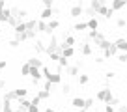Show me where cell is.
Listing matches in <instances>:
<instances>
[{
  "mask_svg": "<svg viewBox=\"0 0 127 112\" xmlns=\"http://www.w3.org/2000/svg\"><path fill=\"white\" fill-rule=\"evenodd\" d=\"M47 23H49V30H51V32L60 26V21H56V19H51V21H47Z\"/></svg>",
  "mask_w": 127,
  "mask_h": 112,
  "instance_id": "cell-28",
  "label": "cell"
},
{
  "mask_svg": "<svg viewBox=\"0 0 127 112\" xmlns=\"http://www.w3.org/2000/svg\"><path fill=\"white\" fill-rule=\"evenodd\" d=\"M92 52H94V49H92V45H90V41H82V45H80V54L82 56H90Z\"/></svg>",
  "mask_w": 127,
  "mask_h": 112,
  "instance_id": "cell-5",
  "label": "cell"
},
{
  "mask_svg": "<svg viewBox=\"0 0 127 112\" xmlns=\"http://www.w3.org/2000/svg\"><path fill=\"white\" fill-rule=\"evenodd\" d=\"M15 39H19L21 43H23V41H28V36H26V32H23V34H15Z\"/></svg>",
  "mask_w": 127,
  "mask_h": 112,
  "instance_id": "cell-35",
  "label": "cell"
},
{
  "mask_svg": "<svg viewBox=\"0 0 127 112\" xmlns=\"http://www.w3.org/2000/svg\"><path fill=\"white\" fill-rule=\"evenodd\" d=\"M41 4L45 8H54V0H41Z\"/></svg>",
  "mask_w": 127,
  "mask_h": 112,
  "instance_id": "cell-38",
  "label": "cell"
},
{
  "mask_svg": "<svg viewBox=\"0 0 127 112\" xmlns=\"http://www.w3.org/2000/svg\"><path fill=\"white\" fill-rule=\"evenodd\" d=\"M28 64L32 67H43V62L39 60V56H34V58H28Z\"/></svg>",
  "mask_w": 127,
  "mask_h": 112,
  "instance_id": "cell-14",
  "label": "cell"
},
{
  "mask_svg": "<svg viewBox=\"0 0 127 112\" xmlns=\"http://www.w3.org/2000/svg\"><path fill=\"white\" fill-rule=\"evenodd\" d=\"M43 88H45V90H49V92H51V88H52V82H51V80H45V84H43Z\"/></svg>",
  "mask_w": 127,
  "mask_h": 112,
  "instance_id": "cell-44",
  "label": "cell"
},
{
  "mask_svg": "<svg viewBox=\"0 0 127 112\" xmlns=\"http://www.w3.org/2000/svg\"><path fill=\"white\" fill-rule=\"evenodd\" d=\"M94 107V99L92 97H86V101H84V110H88V108Z\"/></svg>",
  "mask_w": 127,
  "mask_h": 112,
  "instance_id": "cell-33",
  "label": "cell"
},
{
  "mask_svg": "<svg viewBox=\"0 0 127 112\" xmlns=\"http://www.w3.org/2000/svg\"><path fill=\"white\" fill-rule=\"evenodd\" d=\"M105 112H116V110H114V107H112V105L107 103V107H105Z\"/></svg>",
  "mask_w": 127,
  "mask_h": 112,
  "instance_id": "cell-46",
  "label": "cell"
},
{
  "mask_svg": "<svg viewBox=\"0 0 127 112\" xmlns=\"http://www.w3.org/2000/svg\"><path fill=\"white\" fill-rule=\"evenodd\" d=\"M60 92H62V95H67V93L71 92V86H69V84H62V90H60Z\"/></svg>",
  "mask_w": 127,
  "mask_h": 112,
  "instance_id": "cell-34",
  "label": "cell"
},
{
  "mask_svg": "<svg viewBox=\"0 0 127 112\" xmlns=\"http://www.w3.org/2000/svg\"><path fill=\"white\" fill-rule=\"evenodd\" d=\"M45 112H56V110H52V108H47V110H45Z\"/></svg>",
  "mask_w": 127,
  "mask_h": 112,
  "instance_id": "cell-53",
  "label": "cell"
},
{
  "mask_svg": "<svg viewBox=\"0 0 127 112\" xmlns=\"http://www.w3.org/2000/svg\"><path fill=\"white\" fill-rule=\"evenodd\" d=\"M26 28H28V30H37V21L36 19L26 21Z\"/></svg>",
  "mask_w": 127,
  "mask_h": 112,
  "instance_id": "cell-27",
  "label": "cell"
},
{
  "mask_svg": "<svg viewBox=\"0 0 127 112\" xmlns=\"http://www.w3.org/2000/svg\"><path fill=\"white\" fill-rule=\"evenodd\" d=\"M116 58H118L120 64H127V52H118V56H116Z\"/></svg>",
  "mask_w": 127,
  "mask_h": 112,
  "instance_id": "cell-31",
  "label": "cell"
},
{
  "mask_svg": "<svg viewBox=\"0 0 127 112\" xmlns=\"http://www.w3.org/2000/svg\"><path fill=\"white\" fill-rule=\"evenodd\" d=\"M26 36H28V39H36L37 30H26Z\"/></svg>",
  "mask_w": 127,
  "mask_h": 112,
  "instance_id": "cell-37",
  "label": "cell"
},
{
  "mask_svg": "<svg viewBox=\"0 0 127 112\" xmlns=\"http://www.w3.org/2000/svg\"><path fill=\"white\" fill-rule=\"evenodd\" d=\"M84 112H86V110H84Z\"/></svg>",
  "mask_w": 127,
  "mask_h": 112,
  "instance_id": "cell-57",
  "label": "cell"
},
{
  "mask_svg": "<svg viewBox=\"0 0 127 112\" xmlns=\"http://www.w3.org/2000/svg\"><path fill=\"white\" fill-rule=\"evenodd\" d=\"M30 71H32V65L28 64V62L21 65V75H23V77H30Z\"/></svg>",
  "mask_w": 127,
  "mask_h": 112,
  "instance_id": "cell-17",
  "label": "cell"
},
{
  "mask_svg": "<svg viewBox=\"0 0 127 112\" xmlns=\"http://www.w3.org/2000/svg\"><path fill=\"white\" fill-rule=\"evenodd\" d=\"M88 2H92V0H88Z\"/></svg>",
  "mask_w": 127,
  "mask_h": 112,
  "instance_id": "cell-55",
  "label": "cell"
},
{
  "mask_svg": "<svg viewBox=\"0 0 127 112\" xmlns=\"http://www.w3.org/2000/svg\"><path fill=\"white\" fill-rule=\"evenodd\" d=\"M56 112H62V110H56Z\"/></svg>",
  "mask_w": 127,
  "mask_h": 112,
  "instance_id": "cell-54",
  "label": "cell"
},
{
  "mask_svg": "<svg viewBox=\"0 0 127 112\" xmlns=\"http://www.w3.org/2000/svg\"><path fill=\"white\" fill-rule=\"evenodd\" d=\"M45 49H47V45H45L43 41L37 39V41H36V45H34V51H36L37 54H41V52H45Z\"/></svg>",
  "mask_w": 127,
  "mask_h": 112,
  "instance_id": "cell-16",
  "label": "cell"
},
{
  "mask_svg": "<svg viewBox=\"0 0 127 112\" xmlns=\"http://www.w3.org/2000/svg\"><path fill=\"white\" fill-rule=\"evenodd\" d=\"M103 39H105V36L101 32H97V36H95V39H94V45H97L99 41H103Z\"/></svg>",
  "mask_w": 127,
  "mask_h": 112,
  "instance_id": "cell-39",
  "label": "cell"
},
{
  "mask_svg": "<svg viewBox=\"0 0 127 112\" xmlns=\"http://www.w3.org/2000/svg\"><path fill=\"white\" fill-rule=\"evenodd\" d=\"M2 112H15L13 107H11V101H4L2 103Z\"/></svg>",
  "mask_w": 127,
  "mask_h": 112,
  "instance_id": "cell-25",
  "label": "cell"
},
{
  "mask_svg": "<svg viewBox=\"0 0 127 112\" xmlns=\"http://www.w3.org/2000/svg\"><path fill=\"white\" fill-rule=\"evenodd\" d=\"M82 15H84V6H82V2H80V4L71 6V9H69V17L77 19V17H82Z\"/></svg>",
  "mask_w": 127,
  "mask_h": 112,
  "instance_id": "cell-3",
  "label": "cell"
},
{
  "mask_svg": "<svg viewBox=\"0 0 127 112\" xmlns=\"http://www.w3.org/2000/svg\"><path fill=\"white\" fill-rule=\"evenodd\" d=\"M41 71H43V77L47 80H51L52 84H62V75H60L58 71L56 73H51V69L47 67V65H43V67H41Z\"/></svg>",
  "mask_w": 127,
  "mask_h": 112,
  "instance_id": "cell-1",
  "label": "cell"
},
{
  "mask_svg": "<svg viewBox=\"0 0 127 112\" xmlns=\"http://www.w3.org/2000/svg\"><path fill=\"white\" fill-rule=\"evenodd\" d=\"M8 45H9L11 49H17V47L21 45V41H19V39H9V41H8Z\"/></svg>",
  "mask_w": 127,
  "mask_h": 112,
  "instance_id": "cell-36",
  "label": "cell"
},
{
  "mask_svg": "<svg viewBox=\"0 0 127 112\" xmlns=\"http://www.w3.org/2000/svg\"><path fill=\"white\" fill-rule=\"evenodd\" d=\"M15 112H28V108H24V107H17V108H15Z\"/></svg>",
  "mask_w": 127,
  "mask_h": 112,
  "instance_id": "cell-50",
  "label": "cell"
},
{
  "mask_svg": "<svg viewBox=\"0 0 127 112\" xmlns=\"http://www.w3.org/2000/svg\"><path fill=\"white\" fill-rule=\"evenodd\" d=\"M41 67H32L30 71V77L32 79H36V80H41V77H43V71H39Z\"/></svg>",
  "mask_w": 127,
  "mask_h": 112,
  "instance_id": "cell-15",
  "label": "cell"
},
{
  "mask_svg": "<svg viewBox=\"0 0 127 112\" xmlns=\"http://www.w3.org/2000/svg\"><path fill=\"white\" fill-rule=\"evenodd\" d=\"M52 15H54V9H52V8H45L43 11H41V19H43V21H51Z\"/></svg>",
  "mask_w": 127,
  "mask_h": 112,
  "instance_id": "cell-10",
  "label": "cell"
},
{
  "mask_svg": "<svg viewBox=\"0 0 127 112\" xmlns=\"http://www.w3.org/2000/svg\"><path fill=\"white\" fill-rule=\"evenodd\" d=\"M37 32H41V34H52L51 30H49V23H47V21H43V19L37 21Z\"/></svg>",
  "mask_w": 127,
  "mask_h": 112,
  "instance_id": "cell-7",
  "label": "cell"
},
{
  "mask_svg": "<svg viewBox=\"0 0 127 112\" xmlns=\"http://www.w3.org/2000/svg\"><path fill=\"white\" fill-rule=\"evenodd\" d=\"M15 93H17V97H19V99H23V97L28 95V90H26V88H17Z\"/></svg>",
  "mask_w": 127,
  "mask_h": 112,
  "instance_id": "cell-29",
  "label": "cell"
},
{
  "mask_svg": "<svg viewBox=\"0 0 127 112\" xmlns=\"http://www.w3.org/2000/svg\"><path fill=\"white\" fill-rule=\"evenodd\" d=\"M116 26H118V28H125L127 26V19H123V17L116 19Z\"/></svg>",
  "mask_w": 127,
  "mask_h": 112,
  "instance_id": "cell-32",
  "label": "cell"
},
{
  "mask_svg": "<svg viewBox=\"0 0 127 112\" xmlns=\"http://www.w3.org/2000/svg\"><path fill=\"white\" fill-rule=\"evenodd\" d=\"M73 54H75V49L73 47H65L62 51V56H65V58H73Z\"/></svg>",
  "mask_w": 127,
  "mask_h": 112,
  "instance_id": "cell-19",
  "label": "cell"
},
{
  "mask_svg": "<svg viewBox=\"0 0 127 112\" xmlns=\"http://www.w3.org/2000/svg\"><path fill=\"white\" fill-rule=\"evenodd\" d=\"M108 105H112V107H120V99H118V97H114V99H112Z\"/></svg>",
  "mask_w": 127,
  "mask_h": 112,
  "instance_id": "cell-45",
  "label": "cell"
},
{
  "mask_svg": "<svg viewBox=\"0 0 127 112\" xmlns=\"http://www.w3.org/2000/svg\"><path fill=\"white\" fill-rule=\"evenodd\" d=\"M28 112H39V105H30Z\"/></svg>",
  "mask_w": 127,
  "mask_h": 112,
  "instance_id": "cell-43",
  "label": "cell"
},
{
  "mask_svg": "<svg viewBox=\"0 0 127 112\" xmlns=\"http://www.w3.org/2000/svg\"><path fill=\"white\" fill-rule=\"evenodd\" d=\"M4 88H6V80L0 79V90H4Z\"/></svg>",
  "mask_w": 127,
  "mask_h": 112,
  "instance_id": "cell-51",
  "label": "cell"
},
{
  "mask_svg": "<svg viewBox=\"0 0 127 112\" xmlns=\"http://www.w3.org/2000/svg\"><path fill=\"white\" fill-rule=\"evenodd\" d=\"M118 112H127V105H120V107H118Z\"/></svg>",
  "mask_w": 127,
  "mask_h": 112,
  "instance_id": "cell-49",
  "label": "cell"
},
{
  "mask_svg": "<svg viewBox=\"0 0 127 112\" xmlns=\"http://www.w3.org/2000/svg\"><path fill=\"white\" fill-rule=\"evenodd\" d=\"M77 79H79V84H80V86H84V84L90 82V75H84V73H82V75H79Z\"/></svg>",
  "mask_w": 127,
  "mask_h": 112,
  "instance_id": "cell-26",
  "label": "cell"
},
{
  "mask_svg": "<svg viewBox=\"0 0 127 112\" xmlns=\"http://www.w3.org/2000/svg\"><path fill=\"white\" fill-rule=\"evenodd\" d=\"M80 65H82V62H77L75 65H69V67L65 69V71H67V75H69V77H79V75H80V73H79Z\"/></svg>",
  "mask_w": 127,
  "mask_h": 112,
  "instance_id": "cell-6",
  "label": "cell"
},
{
  "mask_svg": "<svg viewBox=\"0 0 127 112\" xmlns=\"http://www.w3.org/2000/svg\"><path fill=\"white\" fill-rule=\"evenodd\" d=\"M19 23H23V21H21L19 17H15V15H11V17L8 19V24H9V26H13V28H15V26H17Z\"/></svg>",
  "mask_w": 127,
  "mask_h": 112,
  "instance_id": "cell-22",
  "label": "cell"
},
{
  "mask_svg": "<svg viewBox=\"0 0 127 112\" xmlns=\"http://www.w3.org/2000/svg\"><path fill=\"white\" fill-rule=\"evenodd\" d=\"M17 103H19V107H24V108H30L32 101H28L26 97H23V99H19V101H17Z\"/></svg>",
  "mask_w": 127,
  "mask_h": 112,
  "instance_id": "cell-30",
  "label": "cell"
},
{
  "mask_svg": "<svg viewBox=\"0 0 127 112\" xmlns=\"http://www.w3.org/2000/svg\"><path fill=\"white\" fill-rule=\"evenodd\" d=\"M97 26H99V19L97 17H90L88 19V30H97Z\"/></svg>",
  "mask_w": 127,
  "mask_h": 112,
  "instance_id": "cell-11",
  "label": "cell"
},
{
  "mask_svg": "<svg viewBox=\"0 0 127 112\" xmlns=\"http://www.w3.org/2000/svg\"><path fill=\"white\" fill-rule=\"evenodd\" d=\"M39 95H37V93H36V97H34V99H32V105H39Z\"/></svg>",
  "mask_w": 127,
  "mask_h": 112,
  "instance_id": "cell-48",
  "label": "cell"
},
{
  "mask_svg": "<svg viewBox=\"0 0 127 112\" xmlns=\"http://www.w3.org/2000/svg\"><path fill=\"white\" fill-rule=\"evenodd\" d=\"M75 30H79V32H82V30H88V21H82V23H75Z\"/></svg>",
  "mask_w": 127,
  "mask_h": 112,
  "instance_id": "cell-20",
  "label": "cell"
},
{
  "mask_svg": "<svg viewBox=\"0 0 127 112\" xmlns=\"http://www.w3.org/2000/svg\"><path fill=\"white\" fill-rule=\"evenodd\" d=\"M84 101H86V99H82V97H75V99L71 101V105L75 108H84Z\"/></svg>",
  "mask_w": 127,
  "mask_h": 112,
  "instance_id": "cell-18",
  "label": "cell"
},
{
  "mask_svg": "<svg viewBox=\"0 0 127 112\" xmlns=\"http://www.w3.org/2000/svg\"><path fill=\"white\" fill-rule=\"evenodd\" d=\"M11 17V8L0 9V23H8V19Z\"/></svg>",
  "mask_w": 127,
  "mask_h": 112,
  "instance_id": "cell-9",
  "label": "cell"
},
{
  "mask_svg": "<svg viewBox=\"0 0 127 112\" xmlns=\"http://www.w3.org/2000/svg\"><path fill=\"white\" fill-rule=\"evenodd\" d=\"M110 45H112V43H110L108 39H103V41H99V43H97V49H101V51H107Z\"/></svg>",
  "mask_w": 127,
  "mask_h": 112,
  "instance_id": "cell-23",
  "label": "cell"
},
{
  "mask_svg": "<svg viewBox=\"0 0 127 112\" xmlns=\"http://www.w3.org/2000/svg\"><path fill=\"white\" fill-rule=\"evenodd\" d=\"M114 77H116L114 71H107V73H105V79H107V80H114Z\"/></svg>",
  "mask_w": 127,
  "mask_h": 112,
  "instance_id": "cell-40",
  "label": "cell"
},
{
  "mask_svg": "<svg viewBox=\"0 0 127 112\" xmlns=\"http://www.w3.org/2000/svg\"><path fill=\"white\" fill-rule=\"evenodd\" d=\"M37 95H39V99L43 101V99H49V97H51V92H49V90H37Z\"/></svg>",
  "mask_w": 127,
  "mask_h": 112,
  "instance_id": "cell-21",
  "label": "cell"
},
{
  "mask_svg": "<svg viewBox=\"0 0 127 112\" xmlns=\"http://www.w3.org/2000/svg\"><path fill=\"white\" fill-rule=\"evenodd\" d=\"M4 67H8V60H0V71H2Z\"/></svg>",
  "mask_w": 127,
  "mask_h": 112,
  "instance_id": "cell-47",
  "label": "cell"
},
{
  "mask_svg": "<svg viewBox=\"0 0 127 112\" xmlns=\"http://www.w3.org/2000/svg\"><path fill=\"white\" fill-rule=\"evenodd\" d=\"M114 45L118 47L120 52H127V39L125 37H118V39L114 41Z\"/></svg>",
  "mask_w": 127,
  "mask_h": 112,
  "instance_id": "cell-8",
  "label": "cell"
},
{
  "mask_svg": "<svg viewBox=\"0 0 127 112\" xmlns=\"http://www.w3.org/2000/svg\"><path fill=\"white\" fill-rule=\"evenodd\" d=\"M84 15L86 17H97V11H95L92 6H88V8H84Z\"/></svg>",
  "mask_w": 127,
  "mask_h": 112,
  "instance_id": "cell-24",
  "label": "cell"
},
{
  "mask_svg": "<svg viewBox=\"0 0 127 112\" xmlns=\"http://www.w3.org/2000/svg\"><path fill=\"white\" fill-rule=\"evenodd\" d=\"M4 101H19V97H17L15 90H8V92L4 93Z\"/></svg>",
  "mask_w": 127,
  "mask_h": 112,
  "instance_id": "cell-12",
  "label": "cell"
},
{
  "mask_svg": "<svg viewBox=\"0 0 127 112\" xmlns=\"http://www.w3.org/2000/svg\"><path fill=\"white\" fill-rule=\"evenodd\" d=\"M6 8V2H4V0H0V9H4Z\"/></svg>",
  "mask_w": 127,
  "mask_h": 112,
  "instance_id": "cell-52",
  "label": "cell"
},
{
  "mask_svg": "<svg viewBox=\"0 0 127 112\" xmlns=\"http://www.w3.org/2000/svg\"><path fill=\"white\" fill-rule=\"evenodd\" d=\"M26 15H28V11H26V9H21V8H19V17H21V21H24V19H26Z\"/></svg>",
  "mask_w": 127,
  "mask_h": 112,
  "instance_id": "cell-41",
  "label": "cell"
},
{
  "mask_svg": "<svg viewBox=\"0 0 127 112\" xmlns=\"http://www.w3.org/2000/svg\"><path fill=\"white\" fill-rule=\"evenodd\" d=\"M118 52H120V51H118V47L112 43L110 47L107 49V51H103V58H105V60H108V58H114V56H118Z\"/></svg>",
  "mask_w": 127,
  "mask_h": 112,
  "instance_id": "cell-4",
  "label": "cell"
},
{
  "mask_svg": "<svg viewBox=\"0 0 127 112\" xmlns=\"http://www.w3.org/2000/svg\"><path fill=\"white\" fill-rule=\"evenodd\" d=\"M0 107H2V105H0Z\"/></svg>",
  "mask_w": 127,
  "mask_h": 112,
  "instance_id": "cell-56",
  "label": "cell"
},
{
  "mask_svg": "<svg viewBox=\"0 0 127 112\" xmlns=\"http://www.w3.org/2000/svg\"><path fill=\"white\" fill-rule=\"evenodd\" d=\"M95 36H97V30H90V32H88V39L94 41V39H95Z\"/></svg>",
  "mask_w": 127,
  "mask_h": 112,
  "instance_id": "cell-42",
  "label": "cell"
},
{
  "mask_svg": "<svg viewBox=\"0 0 127 112\" xmlns=\"http://www.w3.org/2000/svg\"><path fill=\"white\" fill-rule=\"evenodd\" d=\"M112 99H114V95H112V90L108 88V86H105L103 90H99V92H97V101H103V103H110Z\"/></svg>",
  "mask_w": 127,
  "mask_h": 112,
  "instance_id": "cell-2",
  "label": "cell"
},
{
  "mask_svg": "<svg viewBox=\"0 0 127 112\" xmlns=\"http://www.w3.org/2000/svg\"><path fill=\"white\" fill-rule=\"evenodd\" d=\"M125 6H127V4L123 2V0H112V6H110V8L114 9V11H120V9H123Z\"/></svg>",
  "mask_w": 127,
  "mask_h": 112,
  "instance_id": "cell-13",
  "label": "cell"
}]
</instances>
